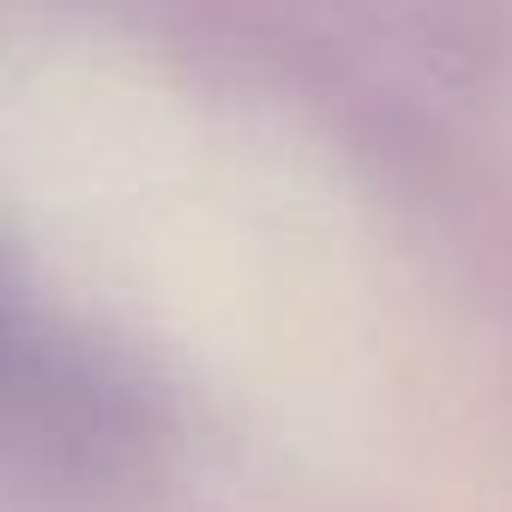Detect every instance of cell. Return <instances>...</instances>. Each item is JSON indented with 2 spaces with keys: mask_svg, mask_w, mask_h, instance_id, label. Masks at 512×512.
<instances>
[{
  "mask_svg": "<svg viewBox=\"0 0 512 512\" xmlns=\"http://www.w3.org/2000/svg\"><path fill=\"white\" fill-rule=\"evenodd\" d=\"M0 344H7V314H0Z\"/></svg>",
  "mask_w": 512,
  "mask_h": 512,
  "instance_id": "cell-1",
  "label": "cell"
}]
</instances>
